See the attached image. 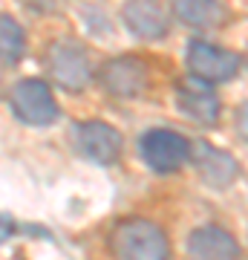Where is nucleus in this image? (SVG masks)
Listing matches in <instances>:
<instances>
[{
    "instance_id": "obj_14",
    "label": "nucleus",
    "mask_w": 248,
    "mask_h": 260,
    "mask_svg": "<svg viewBox=\"0 0 248 260\" xmlns=\"http://www.w3.org/2000/svg\"><path fill=\"white\" fill-rule=\"evenodd\" d=\"M237 133H239V139L248 145V102L237 110Z\"/></svg>"
},
{
    "instance_id": "obj_5",
    "label": "nucleus",
    "mask_w": 248,
    "mask_h": 260,
    "mask_svg": "<svg viewBox=\"0 0 248 260\" xmlns=\"http://www.w3.org/2000/svg\"><path fill=\"white\" fill-rule=\"evenodd\" d=\"M185 64L191 75L202 78L208 84L231 81L239 73V55L225 47H217L211 41H191L185 47Z\"/></svg>"
},
{
    "instance_id": "obj_12",
    "label": "nucleus",
    "mask_w": 248,
    "mask_h": 260,
    "mask_svg": "<svg viewBox=\"0 0 248 260\" xmlns=\"http://www.w3.org/2000/svg\"><path fill=\"white\" fill-rule=\"evenodd\" d=\"M173 15L185 26L214 29L225 20V6L220 0H173Z\"/></svg>"
},
{
    "instance_id": "obj_10",
    "label": "nucleus",
    "mask_w": 248,
    "mask_h": 260,
    "mask_svg": "<svg viewBox=\"0 0 248 260\" xmlns=\"http://www.w3.org/2000/svg\"><path fill=\"white\" fill-rule=\"evenodd\" d=\"M121 20L141 41H162L170 29L167 12L159 0H127L121 9Z\"/></svg>"
},
{
    "instance_id": "obj_6",
    "label": "nucleus",
    "mask_w": 248,
    "mask_h": 260,
    "mask_svg": "<svg viewBox=\"0 0 248 260\" xmlns=\"http://www.w3.org/2000/svg\"><path fill=\"white\" fill-rule=\"evenodd\" d=\"M176 107L185 119H191L199 127H214L222 116V102L214 84L202 81V78H182L176 84Z\"/></svg>"
},
{
    "instance_id": "obj_11",
    "label": "nucleus",
    "mask_w": 248,
    "mask_h": 260,
    "mask_svg": "<svg viewBox=\"0 0 248 260\" xmlns=\"http://www.w3.org/2000/svg\"><path fill=\"white\" fill-rule=\"evenodd\" d=\"M188 260H239V243L220 225H199L185 243Z\"/></svg>"
},
{
    "instance_id": "obj_15",
    "label": "nucleus",
    "mask_w": 248,
    "mask_h": 260,
    "mask_svg": "<svg viewBox=\"0 0 248 260\" xmlns=\"http://www.w3.org/2000/svg\"><path fill=\"white\" fill-rule=\"evenodd\" d=\"M15 229H18V225H15V220H12L9 214H0V243L9 240L12 234H15Z\"/></svg>"
},
{
    "instance_id": "obj_9",
    "label": "nucleus",
    "mask_w": 248,
    "mask_h": 260,
    "mask_svg": "<svg viewBox=\"0 0 248 260\" xmlns=\"http://www.w3.org/2000/svg\"><path fill=\"white\" fill-rule=\"evenodd\" d=\"M191 162H193V168H196L199 179L211 188H228L239 174L237 159L231 156V153H225V150L208 145V142H196V145H193Z\"/></svg>"
},
{
    "instance_id": "obj_13",
    "label": "nucleus",
    "mask_w": 248,
    "mask_h": 260,
    "mask_svg": "<svg viewBox=\"0 0 248 260\" xmlns=\"http://www.w3.org/2000/svg\"><path fill=\"white\" fill-rule=\"evenodd\" d=\"M23 55H26V38L20 23L9 15H0V64L12 67Z\"/></svg>"
},
{
    "instance_id": "obj_3",
    "label": "nucleus",
    "mask_w": 248,
    "mask_h": 260,
    "mask_svg": "<svg viewBox=\"0 0 248 260\" xmlns=\"http://www.w3.org/2000/svg\"><path fill=\"white\" fill-rule=\"evenodd\" d=\"M9 107L18 116V121L29 127H46L58 119V104L55 95L49 90V84L41 78H23L12 87Z\"/></svg>"
},
{
    "instance_id": "obj_2",
    "label": "nucleus",
    "mask_w": 248,
    "mask_h": 260,
    "mask_svg": "<svg viewBox=\"0 0 248 260\" xmlns=\"http://www.w3.org/2000/svg\"><path fill=\"white\" fill-rule=\"evenodd\" d=\"M46 70L52 75V81L64 87L66 93H81L92 81L90 52L73 38H61L46 49Z\"/></svg>"
},
{
    "instance_id": "obj_4",
    "label": "nucleus",
    "mask_w": 248,
    "mask_h": 260,
    "mask_svg": "<svg viewBox=\"0 0 248 260\" xmlns=\"http://www.w3.org/2000/svg\"><path fill=\"white\" fill-rule=\"evenodd\" d=\"M138 156L153 174H173L191 159V145L176 130H147L138 139Z\"/></svg>"
},
{
    "instance_id": "obj_7",
    "label": "nucleus",
    "mask_w": 248,
    "mask_h": 260,
    "mask_svg": "<svg viewBox=\"0 0 248 260\" xmlns=\"http://www.w3.org/2000/svg\"><path fill=\"white\" fill-rule=\"evenodd\" d=\"M147 81H150L147 64L133 55L110 58L98 70V84L116 99H136V95H141L147 90Z\"/></svg>"
},
{
    "instance_id": "obj_8",
    "label": "nucleus",
    "mask_w": 248,
    "mask_h": 260,
    "mask_svg": "<svg viewBox=\"0 0 248 260\" xmlns=\"http://www.w3.org/2000/svg\"><path fill=\"white\" fill-rule=\"evenodd\" d=\"M75 145L90 162H98V165H113L116 159L121 156V133L107 121H81L75 127Z\"/></svg>"
},
{
    "instance_id": "obj_1",
    "label": "nucleus",
    "mask_w": 248,
    "mask_h": 260,
    "mask_svg": "<svg viewBox=\"0 0 248 260\" xmlns=\"http://www.w3.org/2000/svg\"><path fill=\"white\" fill-rule=\"evenodd\" d=\"M107 243L113 260H167L170 254L165 232L145 217H127L116 223Z\"/></svg>"
}]
</instances>
